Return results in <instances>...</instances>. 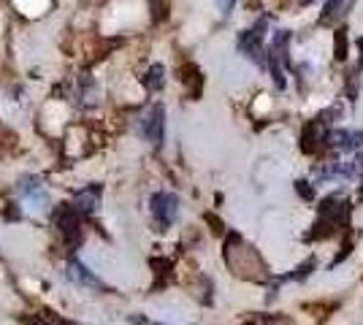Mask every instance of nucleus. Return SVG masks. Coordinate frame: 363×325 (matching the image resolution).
I'll use <instances>...</instances> for the list:
<instances>
[{
	"label": "nucleus",
	"instance_id": "1",
	"mask_svg": "<svg viewBox=\"0 0 363 325\" xmlns=\"http://www.w3.org/2000/svg\"><path fill=\"white\" fill-rule=\"evenodd\" d=\"M350 212H352V206H350V201H345V198H339V195L325 198L323 206H318V222H315V228L306 233L303 239H306V241H309V239H325L336 225H347Z\"/></svg>",
	"mask_w": 363,
	"mask_h": 325
},
{
	"label": "nucleus",
	"instance_id": "2",
	"mask_svg": "<svg viewBox=\"0 0 363 325\" xmlns=\"http://www.w3.org/2000/svg\"><path fill=\"white\" fill-rule=\"evenodd\" d=\"M269 22H272V16H260L252 28L239 33V41H236L244 57L260 65V68H266V30H269Z\"/></svg>",
	"mask_w": 363,
	"mask_h": 325
},
{
	"label": "nucleus",
	"instance_id": "3",
	"mask_svg": "<svg viewBox=\"0 0 363 325\" xmlns=\"http://www.w3.org/2000/svg\"><path fill=\"white\" fill-rule=\"evenodd\" d=\"M55 225H57V231H60L68 252H76L79 244H82V239H84L82 215L76 212L71 203H62V206H57V212H55Z\"/></svg>",
	"mask_w": 363,
	"mask_h": 325
},
{
	"label": "nucleus",
	"instance_id": "4",
	"mask_svg": "<svg viewBox=\"0 0 363 325\" xmlns=\"http://www.w3.org/2000/svg\"><path fill=\"white\" fill-rule=\"evenodd\" d=\"M150 209L157 231H168L174 225V219H177V212H179V198L174 193H155L150 201Z\"/></svg>",
	"mask_w": 363,
	"mask_h": 325
},
{
	"label": "nucleus",
	"instance_id": "5",
	"mask_svg": "<svg viewBox=\"0 0 363 325\" xmlns=\"http://www.w3.org/2000/svg\"><path fill=\"white\" fill-rule=\"evenodd\" d=\"M141 136L155 147L163 144V136H166V106L163 103H152L147 108V114L141 117Z\"/></svg>",
	"mask_w": 363,
	"mask_h": 325
},
{
	"label": "nucleus",
	"instance_id": "6",
	"mask_svg": "<svg viewBox=\"0 0 363 325\" xmlns=\"http://www.w3.org/2000/svg\"><path fill=\"white\" fill-rule=\"evenodd\" d=\"M325 136H328V130H325L323 117H315L312 122L303 127L301 149L306 152V155H315V152H320V147H325Z\"/></svg>",
	"mask_w": 363,
	"mask_h": 325
},
{
	"label": "nucleus",
	"instance_id": "7",
	"mask_svg": "<svg viewBox=\"0 0 363 325\" xmlns=\"http://www.w3.org/2000/svg\"><path fill=\"white\" fill-rule=\"evenodd\" d=\"M325 144L342 152H358L363 149V130H328Z\"/></svg>",
	"mask_w": 363,
	"mask_h": 325
},
{
	"label": "nucleus",
	"instance_id": "8",
	"mask_svg": "<svg viewBox=\"0 0 363 325\" xmlns=\"http://www.w3.org/2000/svg\"><path fill=\"white\" fill-rule=\"evenodd\" d=\"M101 193H104V187L101 185H90V187H84V190H79L74 195V206L79 215L84 217V215H95L98 212V206H101Z\"/></svg>",
	"mask_w": 363,
	"mask_h": 325
},
{
	"label": "nucleus",
	"instance_id": "9",
	"mask_svg": "<svg viewBox=\"0 0 363 325\" xmlns=\"http://www.w3.org/2000/svg\"><path fill=\"white\" fill-rule=\"evenodd\" d=\"M352 6H355V0H328L325 8H323V14H320V25H328L331 28L336 22H342L350 14Z\"/></svg>",
	"mask_w": 363,
	"mask_h": 325
},
{
	"label": "nucleus",
	"instance_id": "10",
	"mask_svg": "<svg viewBox=\"0 0 363 325\" xmlns=\"http://www.w3.org/2000/svg\"><path fill=\"white\" fill-rule=\"evenodd\" d=\"M19 193H22L25 198L35 201L38 206H44L46 203L44 185H41V179H35V176H25V179H19Z\"/></svg>",
	"mask_w": 363,
	"mask_h": 325
},
{
	"label": "nucleus",
	"instance_id": "11",
	"mask_svg": "<svg viewBox=\"0 0 363 325\" xmlns=\"http://www.w3.org/2000/svg\"><path fill=\"white\" fill-rule=\"evenodd\" d=\"M163 74H166V68H163L160 62H155L150 71H147V76L141 79V81H144V87H147L150 93H157V90H163V84H166V76H163Z\"/></svg>",
	"mask_w": 363,
	"mask_h": 325
},
{
	"label": "nucleus",
	"instance_id": "12",
	"mask_svg": "<svg viewBox=\"0 0 363 325\" xmlns=\"http://www.w3.org/2000/svg\"><path fill=\"white\" fill-rule=\"evenodd\" d=\"M68 268H71V271H68V277H71V279L82 282V285H90V287H101V282L92 277L90 271L79 263V261H74V258H71V266H68Z\"/></svg>",
	"mask_w": 363,
	"mask_h": 325
},
{
	"label": "nucleus",
	"instance_id": "13",
	"mask_svg": "<svg viewBox=\"0 0 363 325\" xmlns=\"http://www.w3.org/2000/svg\"><path fill=\"white\" fill-rule=\"evenodd\" d=\"M333 41H336V49H333L336 60L345 62V60H347V28H345V25L333 30Z\"/></svg>",
	"mask_w": 363,
	"mask_h": 325
},
{
	"label": "nucleus",
	"instance_id": "14",
	"mask_svg": "<svg viewBox=\"0 0 363 325\" xmlns=\"http://www.w3.org/2000/svg\"><path fill=\"white\" fill-rule=\"evenodd\" d=\"M315 266H318V261H315V258H306V261H303L296 271H290V274H285V277H279L277 282H288V279H306L312 271H315Z\"/></svg>",
	"mask_w": 363,
	"mask_h": 325
},
{
	"label": "nucleus",
	"instance_id": "15",
	"mask_svg": "<svg viewBox=\"0 0 363 325\" xmlns=\"http://www.w3.org/2000/svg\"><path fill=\"white\" fill-rule=\"evenodd\" d=\"M152 8V22H163L168 16V0H150Z\"/></svg>",
	"mask_w": 363,
	"mask_h": 325
},
{
	"label": "nucleus",
	"instance_id": "16",
	"mask_svg": "<svg viewBox=\"0 0 363 325\" xmlns=\"http://www.w3.org/2000/svg\"><path fill=\"white\" fill-rule=\"evenodd\" d=\"M296 190H298V195H301L303 201H315V187H309V182L298 179V182H296Z\"/></svg>",
	"mask_w": 363,
	"mask_h": 325
},
{
	"label": "nucleus",
	"instance_id": "17",
	"mask_svg": "<svg viewBox=\"0 0 363 325\" xmlns=\"http://www.w3.org/2000/svg\"><path fill=\"white\" fill-rule=\"evenodd\" d=\"M25 325H52V323L44 320V314H33V317H25Z\"/></svg>",
	"mask_w": 363,
	"mask_h": 325
},
{
	"label": "nucleus",
	"instance_id": "18",
	"mask_svg": "<svg viewBox=\"0 0 363 325\" xmlns=\"http://www.w3.org/2000/svg\"><path fill=\"white\" fill-rule=\"evenodd\" d=\"M233 3L236 0H217V6H220V14H230V8H233Z\"/></svg>",
	"mask_w": 363,
	"mask_h": 325
},
{
	"label": "nucleus",
	"instance_id": "19",
	"mask_svg": "<svg viewBox=\"0 0 363 325\" xmlns=\"http://www.w3.org/2000/svg\"><path fill=\"white\" fill-rule=\"evenodd\" d=\"M355 47L361 49V68H363V35H361V38H358V41H355Z\"/></svg>",
	"mask_w": 363,
	"mask_h": 325
},
{
	"label": "nucleus",
	"instance_id": "20",
	"mask_svg": "<svg viewBox=\"0 0 363 325\" xmlns=\"http://www.w3.org/2000/svg\"><path fill=\"white\" fill-rule=\"evenodd\" d=\"M315 0H298V6H312Z\"/></svg>",
	"mask_w": 363,
	"mask_h": 325
},
{
	"label": "nucleus",
	"instance_id": "21",
	"mask_svg": "<svg viewBox=\"0 0 363 325\" xmlns=\"http://www.w3.org/2000/svg\"><path fill=\"white\" fill-rule=\"evenodd\" d=\"M361 185H363V166H361ZM361 198H363V193H361Z\"/></svg>",
	"mask_w": 363,
	"mask_h": 325
},
{
	"label": "nucleus",
	"instance_id": "22",
	"mask_svg": "<svg viewBox=\"0 0 363 325\" xmlns=\"http://www.w3.org/2000/svg\"><path fill=\"white\" fill-rule=\"evenodd\" d=\"M155 325H166V323H155Z\"/></svg>",
	"mask_w": 363,
	"mask_h": 325
}]
</instances>
